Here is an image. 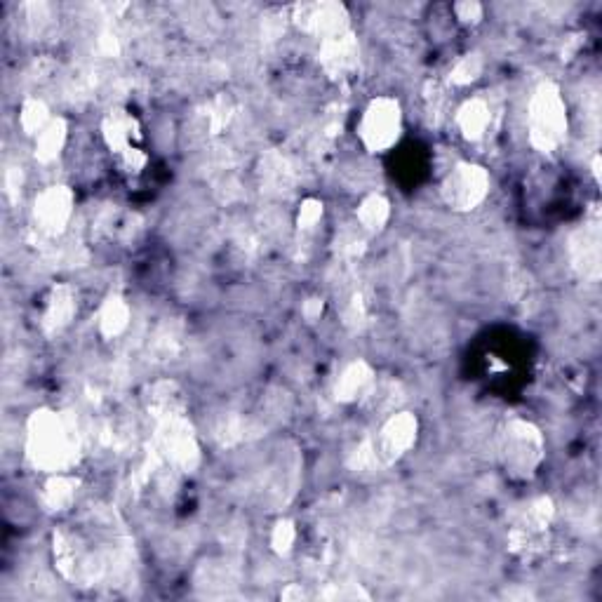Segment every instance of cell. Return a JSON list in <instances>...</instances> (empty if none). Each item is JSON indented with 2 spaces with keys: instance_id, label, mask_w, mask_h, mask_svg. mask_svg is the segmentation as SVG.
<instances>
[{
  "instance_id": "cell-1",
  "label": "cell",
  "mask_w": 602,
  "mask_h": 602,
  "mask_svg": "<svg viewBox=\"0 0 602 602\" xmlns=\"http://www.w3.org/2000/svg\"><path fill=\"white\" fill-rule=\"evenodd\" d=\"M80 438L64 414L40 407L26 421V457L38 471L66 473L78 461Z\"/></svg>"
},
{
  "instance_id": "cell-2",
  "label": "cell",
  "mask_w": 602,
  "mask_h": 602,
  "mask_svg": "<svg viewBox=\"0 0 602 602\" xmlns=\"http://www.w3.org/2000/svg\"><path fill=\"white\" fill-rule=\"evenodd\" d=\"M570 120L558 85L541 83L527 106V135L530 144L541 153H553L565 142Z\"/></svg>"
},
{
  "instance_id": "cell-3",
  "label": "cell",
  "mask_w": 602,
  "mask_h": 602,
  "mask_svg": "<svg viewBox=\"0 0 602 602\" xmlns=\"http://www.w3.org/2000/svg\"><path fill=\"white\" fill-rule=\"evenodd\" d=\"M546 454L544 436L532 421L513 419L508 421L499 436V457L508 473L527 478L537 471Z\"/></svg>"
},
{
  "instance_id": "cell-4",
  "label": "cell",
  "mask_w": 602,
  "mask_h": 602,
  "mask_svg": "<svg viewBox=\"0 0 602 602\" xmlns=\"http://www.w3.org/2000/svg\"><path fill=\"white\" fill-rule=\"evenodd\" d=\"M403 135V109L393 97H377L365 106L358 123V137L367 151L386 153Z\"/></svg>"
},
{
  "instance_id": "cell-5",
  "label": "cell",
  "mask_w": 602,
  "mask_h": 602,
  "mask_svg": "<svg viewBox=\"0 0 602 602\" xmlns=\"http://www.w3.org/2000/svg\"><path fill=\"white\" fill-rule=\"evenodd\" d=\"M490 172L483 165L476 163H459L445 177L440 193H443L445 205L457 212H471L485 203L490 196Z\"/></svg>"
},
{
  "instance_id": "cell-6",
  "label": "cell",
  "mask_w": 602,
  "mask_h": 602,
  "mask_svg": "<svg viewBox=\"0 0 602 602\" xmlns=\"http://www.w3.org/2000/svg\"><path fill=\"white\" fill-rule=\"evenodd\" d=\"M156 454L175 471H193L200 461V447L196 433L189 421L182 417H170L158 421Z\"/></svg>"
},
{
  "instance_id": "cell-7",
  "label": "cell",
  "mask_w": 602,
  "mask_h": 602,
  "mask_svg": "<svg viewBox=\"0 0 602 602\" xmlns=\"http://www.w3.org/2000/svg\"><path fill=\"white\" fill-rule=\"evenodd\" d=\"M102 135L109 149L116 153L127 170L139 172L146 165L144 151L139 149V123L132 113L123 109L111 111L102 123Z\"/></svg>"
},
{
  "instance_id": "cell-8",
  "label": "cell",
  "mask_w": 602,
  "mask_h": 602,
  "mask_svg": "<svg viewBox=\"0 0 602 602\" xmlns=\"http://www.w3.org/2000/svg\"><path fill=\"white\" fill-rule=\"evenodd\" d=\"M73 207H76V196L69 186H48L33 200V224L43 236H62L73 217Z\"/></svg>"
},
{
  "instance_id": "cell-9",
  "label": "cell",
  "mask_w": 602,
  "mask_h": 602,
  "mask_svg": "<svg viewBox=\"0 0 602 602\" xmlns=\"http://www.w3.org/2000/svg\"><path fill=\"white\" fill-rule=\"evenodd\" d=\"M417 433L419 419L412 412H398L386 419L384 426L379 428V436L370 438L379 464L389 466L403 457L405 452H410L412 445L417 443Z\"/></svg>"
},
{
  "instance_id": "cell-10",
  "label": "cell",
  "mask_w": 602,
  "mask_h": 602,
  "mask_svg": "<svg viewBox=\"0 0 602 602\" xmlns=\"http://www.w3.org/2000/svg\"><path fill=\"white\" fill-rule=\"evenodd\" d=\"M294 24L301 26V31L320 36V40L334 38L349 29V12L339 3H311L297 5L294 8Z\"/></svg>"
},
{
  "instance_id": "cell-11",
  "label": "cell",
  "mask_w": 602,
  "mask_h": 602,
  "mask_svg": "<svg viewBox=\"0 0 602 602\" xmlns=\"http://www.w3.org/2000/svg\"><path fill=\"white\" fill-rule=\"evenodd\" d=\"M358 59V40L351 31L339 33V36L327 38L320 43V62L334 76L339 73H346L349 69L356 66Z\"/></svg>"
},
{
  "instance_id": "cell-12",
  "label": "cell",
  "mask_w": 602,
  "mask_h": 602,
  "mask_svg": "<svg viewBox=\"0 0 602 602\" xmlns=\"http://www.w3.org/2000/svg\"><path fill=\"white\" fill-rule=\"evenodd\" d=\"M374 386V370L365 360H356L339 374L337 384H334V398L339 403H356V400L365 398L367 393H372Z\"/></svg>"
},
{
  "instance_id": "cell-13",
  "label": "cell",
  "mask_w": 602,
  "mask_h": 602,
  "mask_svg": "<svg viewBox=\"0 0 602 602\" xmlns=\"http://www.w3.org/2000/svg\"><path fill=\"white\" fill-rule=\"evenodd\" d=\"M572 262L584 278L600 276V231L598 226H584L572 238Z\"/></svg>"
},
{
  "instance_id": "cell-14",
  "label": "cell",
  "mask_w": 602,
  "mask_h": 602,
  "mask_svg": "<svg viewBox=\"0 0 602 602\" xmlns=\"http://www.w3.org/2000/svg\"><path fill=\"white\" fill-rule=\"evenodd\" d=\"M76 311H78V299H76V292H73V287L57 285L55 290L50 292L48 304H45V313H43L45 330L62 332L64 327L71 325Z\"/></svg>"
},
{
  "instance_id": "cell-15",
  "label": "cell",
  "mask_w": 602,
  "mask_h": 602,
  "mask_svg": "<svg viewBox=\"0 0 602 602\" xmlns=\"http://www.w3.org/2000/svg\"><path fill=\"white\" fill-rule=\"evenodd\" d=\"M492 123L490 104L485 99H468L457 111V125L468 142H478L487 135Z\"/></svg>"
},
{
  "instance_id": "cell-16",
  "label": "cell",
  "mask_w": 602,
  "mask_h": 602,
  "mask_svg": "<svg viewBox=\"0 0 602 602\" xmlns=\"http://www.w3.org/2000/svg\"><path fill=\"white\" fill-rule=\"evenodd\" d=\"M130 318V304H127L123 297H118V294H109V297L102 301V306H99L97 327L106 339H116L130 327Z\"/></svg>"
},
{
  "instance_id": "cell-17",
  "label": "cell",
  "mask_w": 602,
  "mask_h": 602,
  "mask_svg": "<svg viewBox=\"0 0 602 602\" xmlns=\"http://www.w3.org/2000/svg\"><path fill=\"white\" fill-rule=\"evenodd\" d=\"M149 407L156 414V419H170V417H182L184 410V398L177 384L172 381H160L151 389L149 396Z\"/></svg>"
},
{
  "instance_id": "cell-18",
  "label": "cell",
  "mask_w": 602,
  "mask_h": 602,
  "mask_svg": "<svg viewBox=\"0 0 602 602\" xmlns=\"http://www.w3.org/2000/svg\"><path fill=\"white\" fill-rule=\"evenodd\" d=\"M66 139H69L66 123L62 118H52V123L36 137V149L33 151H36L38 163L48 165L52 160H57L59 153L64 151Z\"/></svg>"
},
{
  "instance_id": "cell-19",
  "label": "cell",
  "mask_w": 602,
  "mask_h": 602,
  "mask_svg": "<svg viewBox=\"0 0 602 602\" xmlns=\"http://www.w3.org/2000/svg\"><path fill=\"white\" fill-rule=\"evenodd\" d=\"M78 492V480L71 478L69 473H52V478L45 483L43 504L50 511H66L73 504Z\"/></svg>"
},
{
  "instance_id": "cell-20",
  "label": "cell",
  "mask_w": 602,
  "mask_h": 602,
  "mask_svg": "<svg viewBox=\"0 0 602 602\" xmlns=\"http://www.w3.org/2000/svg\"><path fill=\"white\" fill-rule=\"evenodd\" d=\"M356 217L365 231L377 233L389 222L391 203L384 196H379V193H372V196H367L363 203H360Z\"/></svg>"
},
{
  "instance_id": "cell-21",
  "label": "cell",
  "mask_w": 602,
  "mask_h": 602,
  "mask_svg": "<svg viewBox=\"0 0 602 602\" xmlns=\"http://www.w3.org/2000/svg\"><path fill=\"white\" fill-rule=\"evenodd\" d=\"M50 123L52 118L48 104L40 102V99H26L22 104V111H19V125H22L26 135L36 139Z\"/></svg>"
},
{
  "instance_id": "cell-22",
  "label": "cell",
  "mask_w": 602,
  "mask_h": 602,
  "mask_svg": "<svg viewBox=\"0 0 602 602\" xmlns=\"http://www.w3.org/2000/svg\"><path fill=\"white\" fill-rule=\"evenodd\" d=\"M480 73H483V59H480V55H466L461 57L457 66L452 69L450 83L461 88V85H468L473 83V80H478Z\"/></svg>"
},
{
  "instance_id": "cell-23",
  "label": "cell",
  "mask_w": 602,
  "mask_h": 602,
  "mask_svg": "<svg viewBox=\"0 0 602 602\" xmlns=\"http://www.w3.org/2000/svg\"><path fill=\"white\" fill-rule=\"evenodd\" d=\"M294 541H297V527H294L292 520H280V523L273 525L271 530V548L280 555L290 553Z\"/></svg>"
},
{
  "instance_id": "cell-24",
  "label": "cell",
  "mask_w": 602,
  "mask_h": 602,
  "mask_svg": "<svg viewBox=\"0 0 602 602\" xmlns=\"http://www.w3.org/2000/svg\"><path fill=\"white\" fill-rule=\"evenodd\" d=\"M323 219V203L316 198H306L304 203L299 205V214H297V226L301 231H311L316 229Z\"/></svg>"
},
{
  "instance_id": "cell-25",
  "label": "cell",
  "mask_w": 602,
  "mask_h": 602,
  "mask_svg": "<svg viewBox=\"0 0 602 602\" xmlns=\"http://www.w3.org/2000/svg\"><path fill=\"white\" fill-rule=\"evenodd\" d=\"M452 12H454V17L459 19V22H464V24H478L480 19H483V12H485V8L480 3H457L452 8Z\"/></svg>"
},
{
  "instance_id": "cell-26",
  "label": "cell",
  "mask_w": 602,
  "mask_h": 602,
  "mask_svg": "<svg viewBox=\"0 0 602 602\" xmlns=\"http://www.w3.org/2000/svg\"><path fill=\"white\" fill-rule=\"evenodd\" d=\"M304 313H306V318L309 320H313V318H318L320 313H323V304H320L318 299H311L309 304H306V309H304Z\"/></svg>"
}]
</instances>
